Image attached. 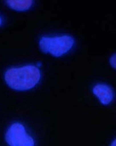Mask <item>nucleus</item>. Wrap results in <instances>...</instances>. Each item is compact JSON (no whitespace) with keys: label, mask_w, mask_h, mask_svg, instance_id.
I'll list each match as a JSON object with an SVG mask.
<instances>
[{"label":"nucleus","mask_w":116,"mask_h":146,"mask_svg":"<svg viewBox=\"0 0 116 146\" xmlns=\"http://www.w3.org/2000/svg\"><path fill=\"white\" fill-rule=\"evenodd\" d=\"M41 78L39 68L34 65H26L21 68L8 70L5 73V81L15 90H29L33 88Z\"/></svg>","instance_id":"1"},{"label":"nucleus","mask_w":116,"mask_h":146,"mask_svg":"<svg viewBox=\"0 0 116 146\" xmlns=\"http://www.w3.org/2000/svg\"><path fill=\"white\" fill-rule=\"evenodd\" d=\"M74 42V39L68 35L52 38L43 36L40 39L39 45L44 53L49 52L52 56L60 57L69 51Z\"/></svg>","instance_id":"2"},{"label":"nucleus","mask_w":116,"mask_h":146,"mask_svg":"<svg viewBox=\"0 0 116 146\" xmlns=\"http://www.w3.org/2000/svg\"><path fill=\"white\" fill-rule=\"evenodd\" d=\"M5 140L10 146H34L33 137L26 132L23 125L15 123L11 125L5 134Z\"/></svg>","instance_id":"3"},{"label":"nucleus","mask_w":116,"mask_h":146,"mask_svg":"<svg viewBox=\"0 0 116 146\" xmlns=\"http://www.w3.org/2000/svg\"><path fill=\"white\" fill-rule=\"evenodd\" d=\"M93 93L98 98L100 102L104 105L110 103L113 100V93L111 88L105 84H98L93 88Z\"/></svg>","instance_id":"4"},{"label":"nucleus","mask_w":116,"mask_h":146,"mask_svg":"<svg viewBox=\"0 0 116 146\" xmlns=\"http://www.w3.org/2000/svg\"><path fill=\"white\" fill-rule=\"evenodd\" d=\"M6 3L10 8L18 11H24L30 9L33 4V1H7Z\"/></svg>","instance_id":"5"},{"label":"nucleus","mask_w":116,"mask_h":146,"mask_svg":"<svg viewBox=\"0 0 116 146\" xmlns=\"http://www.w3.org/2000/svg\"><path fill=\"white\" fill-rule=\"evenodd\" d=\"M110 63L112 68L116 69V55L115 54L111 57L110 59Z\"/></svg>","instance_id":"6"},{"label":"nucleus","mask_w":116,"mask_h":146,"mask_svg":"<svg viewBox=\"0 0 116 146\" xmlns=\"http://www.w3.org/2000/svg\"><path fill=\"white\" fill-rule=\"evenodd\" d=\"M110 146H116V141L115 140L113 141H112Z\"/></svg>","instance_id":"7"},{"label":"nucleus","mask_w":116,"mask_h":146,"mask_svg":"<svg viewBox=\"0 0 116 146\" xmlns=\"http://www.w3.org/2000/svg\"><path fill=\"white\" fill-rule=\"evenodd\" d=\"M2 18L0 17V26H1V24H2Z\"/></svg>","instance_id":"8"}]
</instances>
